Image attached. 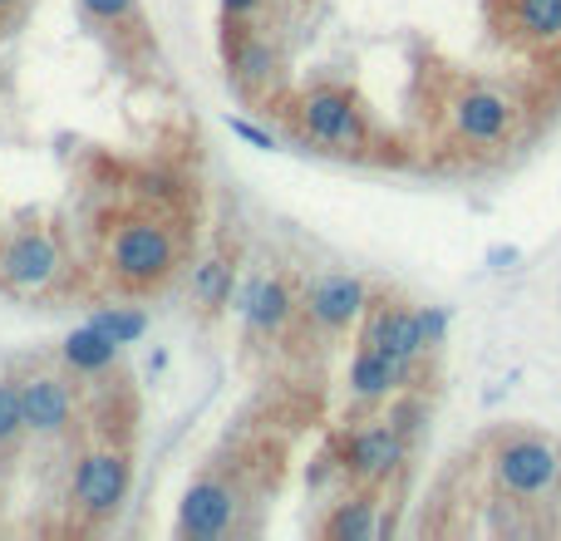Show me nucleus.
Returning a JSON list of instances; mask_svg holds the SVG:
<instances>
[{
    "mask_svg": "<svg viewBox=\"0 0 561 541\" xmlns=\"http://www.w3.org/2000/svg\"><path fill=\"white\" fill-rule=\"evenodd\" d=\"M178 261H182V236L163 217H124L104 246L109 276L124 291H133V296L158 291L178 271Z\"/></svg>",
    "mask_w": 561,
    "mask_h": 541,
    "instance_id": "1",
    "label": "nucleus"
},
{
    "mask_svg": "<svg viewBox=\"0 0 561 541\" xmlns=\"http://www.w3.org/2000/svg\"><path fill=\"white\" fill-rule=\"evenodd\" d=\"M133 488V458L124 443L104 438V443L85 448L75 458V478H69V507L79 512L85 527H104L118 517V507L128 502Z\"/></svg>",
    "mask_w": 561,
    "mask_h": 541,
    "instance_id": "2",
    "label": "nucleus"
},
{
    "mask_svg": "<svg viewBox=\"0 0 561 541\" xmlns=\"http://www.w3.org/2000/svg\"><path fill=\"white\" fill-rule=\"evenodd\" d=\"M296 118H301V133L310 143H320V149H335V153L370 149V118L355 104V94L340 85H310L296 99Z\"/></svg>",
    "mask_w": 561,
    "mask_h": 541,
    "instance_id": "3",
    "label": "nucleus"
},
{
    "mask_svg": "<svg viewBox=\"0 0 561 541\" xmlns=\"http://www.w3.org/2000/svg\"><path fill=\"white\" fill-rule=\"evenodd\" d=\"M64 276V246L50 227H15L0 242V286L15 296H44Z\"/></svg>",
    "mask_w": 561,
    "mask_h": 541,
    "instance_id": "4",
    "label": "nucleus"
},
{
    "mask_svg": "<svg viewBox=\"0 0 561 541\" xmlns=\"http://www.w3.org/2000/svg\"><path fill=\"white\" fill-rule=\"evenodd\" d=\"M15 389H21V414H25V434L30 438H64L79 424V389L64 379L60 370H35L15 374Z\"/></svg>",
    "mask_w": 561,
    "mask_h": 541,
    "instance_id": "5",
    "label": "nucleus"
},
{
    "mask_svg": "<svg viewBox=\"0 0 561 541\" xmlns=\"http://www.w3.org/2000/svg\"><path fill=\"white\" fill-rule=\"evenodd\" d=\"M493 473L512 498H547L561 478V453L541 438H508L493 453Z\"/></svg>",
    "mask_w": 561,
    "mask_h": 541,
    "instance_id": "6",
    "label": "nucleus"
},
{
    "mask_svg": "<svg viewBox=\"0 0 561 541\" xmlns=\"http://www.w3.org/2000/svg\"><path fill=\"white\" fill-rule=\"evenodd\" d=\"M237 482H227L222 473H207V478H197L188 488V498H182L178 507V537L182 541H217L227 537V527H232L237 517Z\"/></svg>",
    "mask_w": 561,
    "mask_h": 541,
    "instance_id": "7",
    "label": "nucleus"
},
{
    "mask_svg": "<svg viewBox=\"0 0 561 541\" xmlns=\"http://www.w3.org/2000/svg\"><path fill=\"white\" fill-rule=\"evenodd\" d=\"M365 306H370V291H365L360 276H345V271H330V276H316L306 286V296H301V310H306V320L316 330H345L355 325V320L365 315Z\"/></svg>",
    "mask_w": 561,
    "mask_h": 541,
    "instance_id": "8",
    "label": "nucleus"
},
{
    "mask_svg": "<svg viewBox=\"0 0 561 541\" xmlns=\"http://www.w3.org/2000/svg\"><path fill=\"white\" fill-rule=\"evenodd\" d=\"M340 463L349 478L360 482H380L390 478L394 467L404 463V434L394 424H365L355 434L340 438Z\"/></svg>",
    "mask_w": 561,
    "mask_h": 541,
    "instance_id": "9",
    "label": "nucleus"
},
{
    "mask_svg": "<svg viewBox=\"0 0 561 541\" xmlns=\"http://www.w3.org/2000/svg\"><path fill=\"white\" fill-rule=\"evenodd\" d=\"M301 310L296 291H291L286 276H271V271H262V276H252L242 286V320L252 335H262V340H271V335H281V330L291 325V315Z\"/></svg>",
    "mask_w": 561,
    "mask_h": 541,
    "instance_id": "10",
    "label": "nucleus"
},
{
    "mask_svg": "<svg viewBox=\"0 0 561 541\" xmlns=\"http://www.w3.org/2000/svg\"><path fill=\"white\" fill-rule=\"evenodd\" d=\"M454 128L458 139L468 143H502L508 139V124H512V104L487 85H473L463 94H454Z\"/></svg>",
    "mask_w": 561,
    "mask_h": 541,
    "instance_id": "11",
    "label": "nucleus"
},
{
    "mask_svg": "<svg viewBox=\"0 0 561 541\" xmlns=\"http://www.w3.org/2000/svg\"><path fill=\"white\" fill-rule=\"evenodd\" d=\"M365 345L413 370L419 355L429 350L424 330H419V310H409V306H374L370 310V325H365Z\"/></svg>",
    "mask_w": 561,
    "mask_h": 541,
    "instance_id": "12",
    "label": "nucleus"
},
{
    "mask_svg": "<svg viewBox=\"0 0 561 541\" xmlns=\"http://www.w3.org/2000/svg\"><path fill=\"white\" fill-rule=\"evenodd\" d=\"M60 360L69 374H85V379H104L109 370L118 364V345L109 335H99L94 325H79L75 335H64Z\"/></svg>",
    "mask_w": 561,
    "mask_h": 541,
    "instance_id": "13",
    "label": "nucleus"
},
{
    "mask_svg": "<svg viewBox=\"0 0 561 541\" xmlns=\"http://www.w3.org/2000/svg\"><path fill=\"white\" fill-rule=\"evenodd\" d=\"M227 69H232V79L252 94V89L271 85L276 69H281V60H276V50L266 40H256V35H227Z\"/></svg>",
    "mask_w": 561,
    "mask_h": 541,
    "instance_id": "14",
    "label": "nucleus"
},
{
    "mask_svg": "<svg viewBox=\"0 0 561 541\" xmlns=\"http://www.w3.org/2000/svg\"><path fill=\"white\" fill-rule=\"evenodd\" d=\"M404 379H409V364L390 360V355L370 350V345H360V355L349 364V389H355V399H370V403L394 394Z\"/></svg>",
    "mask_w": 561,
    "mask_h": 541,
    "instance_id": "15",
    "label": "nucleus"
},
{
    "mask_svg": "<svg viewBox=\"0 0 561 541\" xmlns=\"http://www.w3.org/2000/svg\"><path fill=\"white\" fill-rule=\"evenodd\" d=\"M232 286H237L232 252H213V256H202V266H192V300H197L207 315L232 300Z\"/></svg>",
    "mask_w": 561,
    "mask_h": 541,
    "instance_id": "16",
    "label": "nucleus"
},
{
    "mask_svg": "<svg viewBox=\"0 0 561 541\" xmlns=\"http://www.w3.org/2000/svg\"><path fill=\"white\" fill-rule=\"evenodd\" d=\"M320 531H326L330 541H370V537H384L390 521H380L374 498H349V502H340V507L330 512Z\"/></svg>",
    "mask_w": 561,
    "mask_h": 541,
    "instance_id": "17",
    "label": "nucleus"
},
{
    "mask_svg": "<svg viewBox=\"0 0 561 541\" xmlns=\"http://www.w3.org/2000/svg\"><path fill=\"white\" fill-rule=\"evenodd\" d=\"M512 15H518V30L527 40H561V0H512Z\"/></svg>",
    "mask_w": 561,
    "mask_h": 541,
    "instance_id": "18",
    "label": "nucleus"
},
{
    "mask_svg": "<svg viewBox=\"0 0 561 541\" xmlns=\"http://www.w3.org/2000/svg\"><path fill=\"white\" fill-rule=\"evenodd\" d=\"M89 325H94L99 335H109L118 350L149 335V315H143V310H133V306H104L94 320H89Z\"/></svg>",
    "mask_w": 561,
    "mask_h": 541,
    "instance_id": "19",
    "label": "nucleus"
},
{
    "mask_svg": "<svg viewBox=\"0 0 561 541\" xmlns=\"http://www.w3.org/2000/svg\"><path fill=\"white\" fill-rule=\"evenodd\" d=\"M25 438V414H21V389L15 379H0V458L15 453Z\"/></svg>",
    "mask_w": 561,
    "mask_h": 541,
    "instance_id": "20",
    "label": "nucleus"
},
{
    "mask_svg": "<svg viewBox=\"0 0 561 541\" xmlns=\"http://www.w3.org/2000/svg\"><path fill=\"white\" fill-rule=\"evenodd\" d=\"M85 15H94L99 25H133L138 21V0H79Z\"/></svg>",
    "mask_w": 561,
    "mask_h": 541,
    "instance_id": "21",
    "label": "nucleus"
},
{
    "mask_svg": "<svg viewBox=\"0 0 561 541\" xmlns=\"http://www.w3.org/2000/svg\"><path fill=\"white\" fill-rule=\"evenodd\" d=\"M419 330H424V345H429V350H438V345H444V335H448V310L419 306Z\"/></svg>",
    "mask_w": 561,
    "mask_h": 541,
    "instance_id": "22",
    "label": "nucleus"
},
{
    "mask_svg": "<svg viewBox=\"0 0 561 541\" xmlns=\"http://www.w3.org/2000/svg\"><path fill=\"white\" fill-rule=\"evenodd\" d=\"M232 133H237V139H246L252 149H276L271 133H266V128H256V124H246V118H232Z\"/></svg>",
    "mask_w": 561,
    "mask_h": 541,
    "instance_id": "23",
    "label": "nucleus"
},
{
    "mask_svg": "<svg viewBox=\"0 0 561 541\" xmlns=\"http://www.w3.org/2000/svg\"><path fill=\"white\" fill-rule=\"evenodd\" d=\"M262 5H266V0H222V15H227V21H252Z\"/></svg>",
    "mask_w": 561,
    "mask_h": 541,
    "instance_id": "24",
    "label": "nucleus"
},
{
    "mask_svg": "<svg viewBox=\"0 0 561 541\" xmlns=\"http://www.w3.org/2000/svg\"><path fill=\"white\" fill-rule=\"evenodd\" d=\"M512 261H518V252H512V246H498V252H487V266H493V271H508Z\"/></svg>",
    "mask_w": 561,
    "mask_h": 541,
    "instance_id": "25",
    "label": "nucleus"
},
{
    "mask_svg": "<svg viewBox=\"0 0 561 541\" xmlns=\"http://www.w3.org/2000/svg\"><path fill=\"white\" fill-rule=\"evenodd\" d=\"M15 5H21V0H0V15H5V11H15Z\"/></svg>",
    "mask_w": 561,
    "mask_h": 541,
    "instance_id": "26",
    "label": "nucleus"
}]
</instances>
